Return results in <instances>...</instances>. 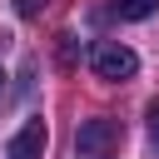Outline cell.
<instances>
[{"label":"cell","instance_id":"1","mask_svg":"<svg viewBox=\"0 0 159 159\" xmlns=\"http://www.w3.org/2000/svg\"><path fill=\"white\" fill-rule=\"evenodd\" d=\"M89 70L99 75V80H134V70H139V55L129 50V45H119V40H99L94 50H89Z\"/></svg>","mask_w":159,"mask_h":159},{"label":"cell","instance_id":"2","mask_svg":"<svg viewBox=\"0 0 159 159\" xmlns=\"http://www.w3.org/2000/svg\"><path fill=\"white\" fill-rule=\"evenodd\" d=\"M119 139H124L119 119H84V124H80V134H75L80 154H89V159H104V154H114V149H119Z\"/></svg>","mask_w":159,"mask_h":159},{"label":"cell","instance_id":"3","mask_svg":"<svg viewBox=\"0 0 159 159\" xmlns=\"http://www.w3.org/2000/svg\"><path fill=\"white\" fill-rule=\"evenodd\" d=\"M45 144H50V129H45V119H30L15 139H10V149H5V159H45Z\"/></svg>","mask_w":159,"mask_h":159},{"label":"cell","instance_id":"4","mask_svg":"<svg viewBox=\"0 0 159 159\" xmlns=\"http://www.w3.org/2000/svg\"><path fill=\"white\" fill-rule=\"evenodd\" d=\"M109 10H114L119 20H149V15L159 10V0H114Z\"/></svg>","mask_w":159,"mask_h":159},{"label":"cell","instance_id":"5","mask_svg":"<svg viewBox=\"0 0 159 159\" xmlns=\"http://www.w3.org/2000/svg\"><path fill=\"white\" fill-rule=\"evenodd\" d=\"M40 10H45V0H15V15L20 20H35Z\"/></svg>","mask_w":159,"mask_h":159},{"label":"cell","instance_id":"6","mask_svg":"<svg viewBox=\"0 0 159 159\" xmlns=\"http://www.w3.org/2000/svg\"><path fill=\"white\" fill-rule=\"evenodd\" d=\"M60 65H65V70L75 65V35H60Z\"/></svg>","mask_w":159,"mask_h":159},{"label":"cell","instance_id":"7","mask_svg":"<svg viewBox=\"0 0 159 159\" xmlns=\"http://www.w3.org/2000/svg\"><path fill=\"white\" fill-rule=\"evenodd\" d=\"M149 139H154V144H159V99H154V104H149Z\"/></svg>","mask_w":159,"mask_h":159},{"label":"cell","instance_id":"8","mask_svg":"<svg viewBox=\"0 0 159 159\" xmlns=\"http://www.w3.org/2000/svg\"><path fill=\"white\" fill-rule=\"evenodd\" d=\"M0 84H5V75H0Z\"/></svg>","mask_w":159,"mask_h":159}]
</instances>
